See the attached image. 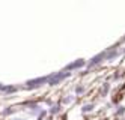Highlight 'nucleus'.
Instances as JSON below:
<instances>
[{
    "mask_svg": "<svg viewBox=\"0 0 125 120\" xmlns=\"http://www.w3.org/2000/svg\"><path fill=\"white\" fill-rule=\"evenodd\" d=\"M60 111H62V107H60V104L51 105V107L48 108V114H50V116H56V114H59Z\"/></svg>",
    "mask_w": 125,
    "mask_h": 120,
    "instance_id": "obj_4",
    "label": "nucleus"
},
{
    "mask_svg": "<svg viewBox=\"0 0 125 120\" xmlns=\"http://www.w3.org/2000/svg\"><path fill=\"white\" fill-rule=\"evenodd\" d=\"M105 60V51L104 53H100V54H96V56H94L92 59H91V62H87V69H92V68H95L96 65H100V63H103Z\"/></svg>",
    "mask_w": 125,
    "mask_h": 120,
    "instance_id": "obj_3",
    "label": "nucleus"
},
{
    "mask_svg": "<svg viewBox=\"0 0 125 120\" xmlns=\"http://www.w3.org/2000/svg\"><path fill=\"white\" fill-rule=\"evenodd\" d=\"M95 108V104H84L82 107V114H87V113H92Z\"/></svg>",
    "mask_w": 125,
    "mask_h": 120,
    "instance_id": "obj_5",
    "label": "nucleus"
},
{
    "mask_svg": "<svg viewBox=\"0 0 125 120\" xmlns=\"http://www.w3.org/2000/svg\"><path fill=\"white\" fill-rule=\"evenodd\" d=\"M84 92H86V87H84L83 84H78V86L75 87V95H77V96H82Z\"/></svg>",
    "mask_w": 125,
    "mask_h": 120,
    "instance_id": "obj_8",
    "label": "nucleus"
},
{
    "mask_svg": "<svg viewBox=\"0 0 125 120\" xmlns=\"http://www.w3.org/2000/svg\"><path fill=\"white\" fill-rule=\"evenodd\" d=\"M47 114H48V110H42V111H41V114L38 116V120H44Z\"/></svg>",
    "mask_w": 125,
    "mask_h": 120,
    "instance_id": "obj_12",
    "label": "nucleus"
},
{
    "mask_svg": "<svg viewBox=\"0 0 125 120\" xmlns=\"http://www.w3.org/2000/svg\"><path fill=\"white\" fill-rule=\"evenodd\" d=\"M86 66H87V62H86V60H83V59H78V60H75V62H73V63L66 65L63 71H65V72H71V71H74V69L86 68Z\"/></svg>",
    "mask_w": 125,
    "mask_h": 120,
    "instance_id": "obj_2",
    "label": "nucleus"
},
{
    "mask_svg": "<svg viewBox=\"0 0 125 120\" xmlns=\"http://www.w3.org/2000/svg\"><path fill=\"white\" fill-rule=\"evenodd\" d=\"M109 90H110V83H104V84L101 86V90H100V95L104 98L109 95Z\"/></svg>",
    "mask_w": 125,
    "mask_h": 120,
    "instance_id": "obj_6",
    "label": "nucleus"
},
{
    "mask_svg": "<svg viewBox=\"0 0 125 120\" xmlns=\"http://www.w3.org/2000/svg\"><path fill=\"white\" fill-rule=\"evenodd\" d=\"M2 90L5 92V93H14L17 89H15L14 86H3V87H2Z\"/></svg>",
    "mask_w": 125,
    "mask_h": 120,
    "instance_id": "obj_10",
    "label": "nucleus"
},
{
    "mask_svg": "<svg viewBox=\"0 0 125 120\" xmlns=\"http://www.w3.org/2000/svg\"><path fill=\"white\" fill-rule=\"evenodd\" d=\"M74 101H75V96H74V95H68V96H65L63 99H62V104L68 105V104H71V102H74Z\"/></svg>",
    "mask_w": 125,
    "mask_h": 120,
    "instance_id": "obj_7",
    "label": "nucleus"
},
{
    "mask_svg": "<svg viewBox=\"0 0 125 120\" xmlns=\"http://www.w3.org/2000/svg\"><path fill=\"white\" fill-rule=\"evenodd\" d=\"M124 114H125V107H124V105H119L118 110L115 111V116H116V117H119V116H124Z\"/></svg>",
    "mask_w": 125,
    "mask_h": 120,
    "instance_id": "obj_9",
    "label": "nucleus"
},
{
    "mask_svg": "<svg viewBox=\"0 0 125 120\" xmlns=\"http://www.w3.org/2000/svg\"><path fill=\"white\" fill-rule=\"evenodd\" d=\"M15 113V108H5L3 110V116H11Z\"/></svg>",
    "mask_w": 125,
    "mask_h": 120,
    "instance_id": "obj_11",
    "label": "nucleus"
},
{
    "mask_svg": "<svg viewBox=\"0 0 125 120\" xmlns=\"http://www.w3.org/2000/svg\"><path fill=\"white\" fill-rule=\"evenodd\" d=\"M48 81H50V75L35 78V80H30V81L26 83V89H38V87H41L42 84H45V83L48 84Z\"/></svg>",
    "mask_w": 125,
    "mask_h": 120,
    "instance_id": "obj_1",
    "label": "nucleus"
},
{
    "mask_svg": "<svg viewBox=\"0 0 125 120\" xmlns=\"http://www.w3.org/2000/svg\"><path fill=\"white\" fill-rule=\"evenodd\" d=\"M14 120H26V119H14Z\"/></svg>",
    "mask_w": 125,
    "mask_h": 120,
    "instance_id": "obj_13",
    "label": "nucleus"
}]
</instances>
